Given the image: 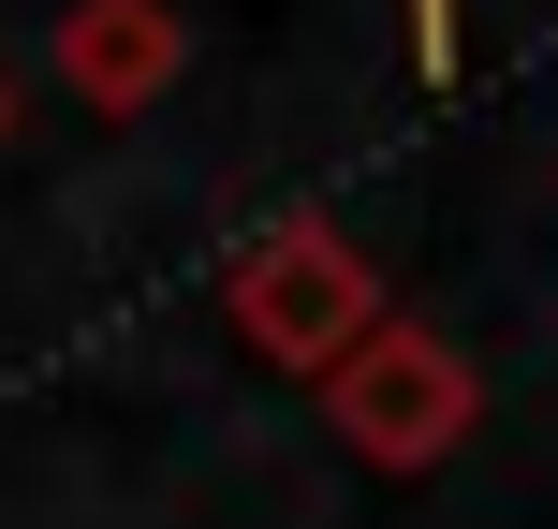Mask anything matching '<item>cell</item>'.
Returning <instances> with one entry per match:
<instances>
[{"instance_id": "7a4b0ae2", "label": "cell", "mask_w": 558, "mask_h": 529, "mask_svg": "<svg viewBox=\"0 0 558 529\" xmlns=\"http://www.w3.org/2000/svg\"><path fill=\"white\" fill-rule=\"evenodd\" d=\"M324 412H338V442H353V456L426 471V456H441L456 426L485 412V383H471V353H456V338H426L412 309H383V324H367L353 353L324 368Z\"/></svg>"}, {"instance_id": "5b68a950", "label": "cell", "mask_w": 558, "mask_h": 529, "mask_svg": "<svg viewBox=\"0 0 558 529\" xmlns=\"http://www.w3.org/2000/svg\"><path fill=\"white\" fill-rule=\"evenodd\" d=\"M0 147H15V59H0Z\"/></svg>"}, {"instance_id": "6da1fadb", "label": "cell", "mask_w": 558, "mask_h": 529, "mask_svg": "<svg viewBox=\"0 0 558 529\" xmlns=\"http://www.w3.org/2000/svg\"><path fill=\"white\" fill-rule=\"evenodd\" d=\"M221 294H235V338H251L265 368H294V383H324V368L383 324V265H367L338 221H308V206H294V221H265L251 251H235Z\"/></svg>"}, {"instance_id": "277c9868", "label": "cell", "mask_w": 558, "mask_h": 529, "mask_svg": "<svg viewBox=\"0 0 558 529\" xmlns=\"http://www.w3.org/2000/svg\"><path fill=\"white\" fill-rule=\"evenodd\" d=\"M412 74L456 88V0H412Z\"/></svg>"}, {"instance_id": "3957f363", "label": "cell", "mask_w": 558, "mask_h": 529, "mask_svg": "<svg viewBox=\"0 0 558 529\" xmlns=\"http://www.w3.org/2000/svg\"><path fill=\"white\" fill-rule=\"evenodd\" d=\"M45 74L74 88L88 118H147L177 74H192V15H177V0H59Z\"/></svg>"}]
</instances>
